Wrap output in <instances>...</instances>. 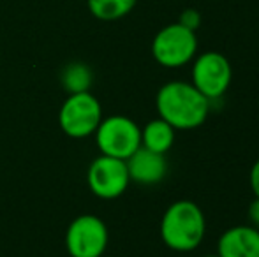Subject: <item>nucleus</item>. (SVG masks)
<instances>
[{"label": "nucleus", "mask_w": 259, "mask_h": 257, "mask_svg": "<svg viewBox=\"0 0 259 257\" xmlns=\"http://www.w3.org/2000/svg\"><path fill=\"white\" fill-rule=\"evenodd\" d=\"M103 120V106L90 92L69 93L58 111L60 129L74 139H83L96 134Z\"/></svg>", "instance_id": "20e7f679"}, {"label": "nucleus", "mask_w": 259, "mask_h": 257, "mask_svg": "<svg viewBox=\"0 0 259 257\" xmlns=\"http://www.w3.org/2000/svg\"><path fill=\"white\" fill-rule=\"evenodd\" d=\"M178 23L184 25V27L189 28V30L196 32L199 28V25H201V14H199L198 9H192V7H189V9L182 11Z\"/></svg>", "instance_id": "4468645a"}, {"label": "nucleus", "mask_w": 259, "mask_h": 257, "mask_svg": "<svg viewBox=\"0 0 259 257\" xmlns=\"http://www.w3.org/2000/svg\"><path fill=\"white\" fill-rule=\"evenodd\" d=\"M233 79V67L229 60L219 52H206L194 57L192 62V85L213 100L228 92Z\"/></svg>", "instance_id": "0eeeda50"}, {"label": "nucleus", "mask_w": 259, "mask_h": 257, "mask_svg": "<svg viewBox=\"0 0 259 257\" xmlns=\"http://www.w3.org/2000/svg\"><path fill=\"white\" fill-rule=\"evenodd\" d=\"M131 182L140 185H155L162 182L167 173V162L162 153H155L152 150L140 146L125 161Z\"/></svg>", "instance_id": "1a4fd4ad"}, {"label": "nucleus", "mask_w": 259, "mask_h": 257, "mask_svg": "<svg viewBox=\"0 0 259 257\" xmlns=\"http://www.w3.org/2000/svg\"><path fill=\"white\" fill-rule=\"evenodd\" d=\"M196 53H198L196 32L185 28L178 21L160 28L152 41V55L155 62L166 69H178L191 64Z\"/></svg>", "instance_id": "7ed1b4c3"}, {"label": "nucleus", "mask_w": 259, "mask_h": 257, "mask_svg": "<svg viewBox=\"0 0 259 257\" xmlns=\"http://www.w3.org/2000/svg\"><path fill=\"white\" fill-rule=\"evenodd\" d=\"M249 182H250V189H252V192H254V197L259 199V159L254 162L252 169H250Z\"/></svg>", "instance_id": "2eb2a0df"}, {"label": "nucleus", "mask_w": 259, "mask_h": 257, "mask_svg": "<svg viewBox=\"0 0 259 257\" xmlns=\"http://www.w3.org/2000/svg\"><path fill=\"white\" fill-rule=\"evenodd\" d=\"M175 130L166 120L155 118L141 129V146L166 155L175 143Z\"/></svg>", "instance_id": "9b49d317"}, {"label": "nucleus", "mask_w": 259, "mask_h": 257, "mask_svg": "<svg viewBox=\"0 0 259 257\" xmlns=\"http://www.w3.org/2000/svg\"><path fill=\"white\" fill-rule=\"evenodd\" d=\"M138 0H89V9L97 20L115 21L127 16Z\"/></svg>", "instance_id": "ddd939ff"}, {"label": "nucleus", "mask_w": 259, "mask_h": 257, "mask_svg": "<svg viewBox=\"0 0 259 257\" xmlns=\"http://www.w3.org/2000/svg\"><path fill=\"white\" fill-rule=\"evenodd\" d=\"M108 227L97 215H79L69 224L65 248L71 257H101L108 248Z\"/></svg>", "instance_id": "423d86ee"}, {"label": "nucleus", "mask_w": 259, "mask_h": 257, "mask_svg": "<svg viewBox=\"0 0 259 257\" xmlns=\"http://www.w3.org/2000/svg\"><path fill=\"white\" fill-rule=\"evenodd\" d=\"M60 81L67 93L89 92L94 81V74L87 64L71 62L65 65L64 71H62Z\"/></svg>", "instance_id": "f8f14e48"}, {"label": "nucleus", "mask_w": 259, "mask_h": 257, "mask_svg": "<svg viewBox=\"0 0 259 257\" xmlns=\"http://www.w3.org/2000/svg\"><path fill=\"white\" fill-rule=\"evenodd\" d=\"M155 108L159 118L173 129L191 130L203 125L210 113V100L187 81H169L157 92Z\"/></svg>", "instance_id": "f257e3e1"}, {"label": "nucleus", "mask_w": 259, "mask_h": 257, "mask_svg": "<svg viewBox=\"0 0 259 257\" xmlns=\"http://www.w3.org/2000/svg\"><path fill=\"white\" fill-rule=\"evenodd\" d=\"M90 190L101 199H116L127 190L131 183L125 161L101 155L94 159L87 171Z\"/></svg>", "instance_id": "6e6552de"}, {"label": "nucleus", "mask_w": 259, "mask_h": 257, "mask_svg": "<svg viewBox=\"0 0 259 257\" xmlns=\"http://www.w3.org/2000/svg\"><path fill=\"white\" fill-rule=\"evenodd\" d=\"M249 219L252 222V226L259 229V199H254L249 204Z\"/></svg>", "instance_id": "dca6fc26"}, {"label": "nucleus", "mask_w": 259, "mask_h": 257, "mask_svg": "<svg viewBox=\"0 0 259 257\" xmlns=\"http://www.w3.org/2000/svg\"><path fill=\"white\" fill-rule=\"evenodd\" d=\"M221 257H259V229L254 226H235L222 233L217 241Z\"/></svg>", "instance_id": "9d476101"}, {"label": "nucleus", "mask_w": 259, "mask_h": 257, "mask_svg": "<svg viewBox=\"0 0 259 257\" xmlns=\"http://www.w3.org/2000/svg\"><path fill=\"white\" fill-rule=\"evenodd\" d=\"M96 143L101 155L127 161L141 146V129L133 118L111 115L103 118L96 130Z\"/></svg>", "instance_id": "39448f33"}, {"label": "nucleus", "mask_w": 259, "mask_h": 257, "mask_svg": "<svg viewBox=\"0 0 259 257\" xmlns=\"http://www.w3.org/2000/svg\"><path fill=\"white\" fill-rule=\"evenodd\" d=\"M206 233L203 210L189 199H180L167 206L160 220V238L175 252H192L201 245Z\"/></svg>", "instance_id": "f03ea898"}, {"label": "nucleus", "mask_w": 259, "mask_h": 257, "mask_svg": "<svg viewBox=\"0 0 259 257\" xmlns=\"http://www.w3.org/2000/svg\"><path fill=\"white\" fill-rule=\"evenodd\" d=\"M203 257H221L219 254H208V255H203Z\"/></svg>", "instance_id": "f3484780"}]
</instances>
